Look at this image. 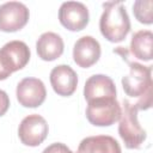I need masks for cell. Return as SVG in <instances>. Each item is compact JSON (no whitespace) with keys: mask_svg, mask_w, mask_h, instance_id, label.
I'll use <instances>...</instances> for the list:
<instances>
[{"mask_svg":"<svg viewBox=\"0 0 153 153\" xmlns=\"http://www.w3.org/2000/svg\"><path fill=\"white\" fill-rule=\"evenodd\" d=\"M122 86L127 96L137 98L134 105L137 110L149 109L152 105V67L139 62H129V74L122 78Z\"/></svg>","mask_w":153,"mask_h":153,"instance_id":"6da1fadb","label":"cell"},{"mask_svg":"<svg viewBox=\"0 0 153 153\" xmlns=\"http://www.w3.org/2000/svg\"><path fill=\"white\" fill-rule=\"evenodd\" d=\"M99 19L102 35L112 43L122 42L130 30L129 16L122 2H106Z\"/></svg>","mask_w":153,"mask_h":153,"instance_id":"7a4b0ae2","label":"cell"},{"mask_svg":"<svg viewBox=\"0 0 153 153\" xmlns=\"http://www.w3.org/2000/svg\"><path fill=\"white\" fill-rule=\"evenodd\" d=\"M121 117L118 124V134L124 142V146L129 149H137L145 142L147 135L146 130L140 126L137 120V108L134 103L123 99V106L121 108Z\"/></svg>","mask_w":153,"mask_h":153,"instance_id":"3957f363","label":"cell"},{"mask_svg":"<svg viewBox=\"0 0 153 153\" xmlns=\"http://www.w3.org/2000/svg\"><path fill=\"white\" fill-rule=\"evenodd\" d=\"M121 105L116 98H102L87 102L86 118L97 127L114 124L121 117Z\"/></svg>","mask_w":153,"mask_h":153,"instance_id":"277c9868","label":"cell"},{"mask_svg":"<svg viewBox=\"0 0 153 153\" xmlns=\"http://www.w3.org/2000/svg\"><path fill=\"white\" fill-rule=\"evenodd\" d=\"M48 131L47 121L41 115L32 114L22 120L18 128V136L25 146L36 147L45 140Z\"/></svg>","mask_w":153,"mask_h":153,"instance_id":"5b68a950","label":"cell"},{"mask_svg":"<svg viewBox=\"0 0 153 153\" xmlns=\"http://www.w3.org/2000/svg\"><path fill=\"white\" fill-rule=\"evenodd\" d=\"M29 17V8L23 2H5L0 5V30L4 32H16L27 24Z\"/></svg>","mask_w":153,"mask_h":153,"instance_id":"8992f818","label":"cell"},{"mask_svg":"<svg viewBox=\"0 0 153 153\" xmlns=\"http://www.w3.org/2000/svg\"><path fill=\"white\" fill-rule=\"evenodd\" d=\"M17 99L24 108H37L42 105L47 97V90L41 79L24 78L16 90Z\"/></svg>","mask_w":153,"mask_h":153,"instance_id":"52a82bcc","label":"cell"},{"mask_svg":"<svg viewBox=\"0 0 153 153\" xmlns=\"http://www.w3.org/2000/svg\"><path fill=\"white\" fill-rule=\"evenodd\" d=\"M88 10L79 1H66L60 6L59 20L69 31H80L88 24Z\"/></svg>","mask_w":153,"mask_h":153,"instance_id":"ba28073f","label":"cell"},{"mask_svg":"<svg viewBox=\"0 0 153 153\" xmlns=\"http://www.w3.org/2000/svg\"><path fill=\"white\" fill-rule=\"evenodd\" d=\"M100 44L92 36L80 37L73 48V60L81 68L93 66L100 57Z\"/></svg>","mask_w":153,"mask_h":153,"instance_id":"9c48e42d","label":"cell"},{"mask_svg":"<svg viewBox=\"0 0 153 153\" xmlns=\"http://www.w3.org/2000/svg\"><path fill=\"white\" fill-rule=\"evenodd\" d=\"M50 84L55 93L62 97L72 96L78 86V75L68 65H59L50 72Z\"/></svg>","mask_w":153,"mask_h":153,"instance_id":"30bf717a","label":"cell"},{"mask_svg":"<svg viewBox=\"0 0 153 153\" xmlns=\"http://www.w3.org/2000/svg\"><path fill=\"white\" fill-rule=\"evenodd\" d=\"M84 97L86 102L102 99V98H116L115 82L108 75L94 74L90 76L85 82Z\"/></svg>","mask_w":153,"mask_h":153,"instance_id":"8fae6325","label":"cell"},{"mask_svg":"<svg viewBox=\"0 0 153 153\" xmlns=\"http://www.w3.org/2000/svg\"><path fill=\"white\" fill-rule=\"evenodd\" d=\"M63 49V39L60 35L51 31L42 33L36 42L37 55L43 61H54L59 59L62 55Z\"/></svg>","mask_w":153,"mask_h":153,"instance_id":"7c38bea8","label":"cell"},{"mask_svg":"<svg viewBox=\"0 0 153 153\" xmlns=\"http://www.w3.org/2000/svg\"><path fill=\"white\" fill-rule=\"evenodd\" d=\"M76 153H122V149L112 136L96 135L85 137L79 143Z\"/></svg>","mask_w":153,"mask_h":153,"instance_id":"4fadbf2b","label":"cell"},{"mask_svg":"<svg viewBox=\"0 0 153 153\" xmlns=\"http://www.w3.org/2000/svg\"><path fill=\"white\" fill-rule=\"evenodd\" d=\"M1 51L10 60L13 72L24 68L30 60V49L23 41H10L1 48Z\"/></svg>","mask_w":153,"mask_h":153,"instance_id":"5bb4252c","label":"cell"},{"mask_svg":"<svg viewBox=\"0 0 153 153\" xmlns=\"http://www.w3.org/2000/svg\"><path fill=\"white\" fill-rule=\"evenodd\" d=\"M153 33L149 30H140L135 32L130 41V53L139 60H152Z\"/></svg>","mask_w":153,"mask_h":153,"instance_id":"9a60e30c","label":"cell"},{"mask_svg":"<svg viewBox=\"0 0 153 153\" xmlns=\"http://www.w3.org/2000/svg\"><path fill=\"white\" fill-rule=\"evenodd\" d=\"M152 0H136L133 5V13L137 22L151 25L153 23V14H152Z\"/></svg>","mask_w":153,"mask_h":153,"instance_id":"2e32d148","label":"cell"},{"mask_svg":"<svg viewBox=\"0 0 153 153\" xmlns=\"http://www.w3.org/2000/svg\"><path fill=\"white\" fill-rule=\"evenodd\" d=\"M42 153H74V152H72L65 143L55 142V143H51L50 146H48L47 148H44V151Z\"/></svg>","mask_w":153,"mask_h":153,"instance_id":"e0dca14e","label":"cell"},{"mask_svg":"<svg viewBox=\"0 0 153 153\" xmlns=\"http://www.w3.org/2000/svg\"><path fill=\"white\" fill-rule=\"evenodd\" d=\"M8 108H10V98L5 91L0 90V117L7 112Z\"/></svg>","mask_w":153,"mask_h":153,"instance_id":"ac0fdd59","label":"cell"},{"mask_svg":"<svg viewBox=\"0 0 153 153\" xmlns=\"http://www.w3.org/2000/svg\"><path fill=\"white\" fill-rule=\"evenodd\" d=\"M10 75H11V73L5 68V66L2 65V62H1V60H0V80H5V79H7Z\"/></svg>","mask_w":153,"mask_h":153,"instance_id":"d6986e66","label":"cell"}]
</instances>
